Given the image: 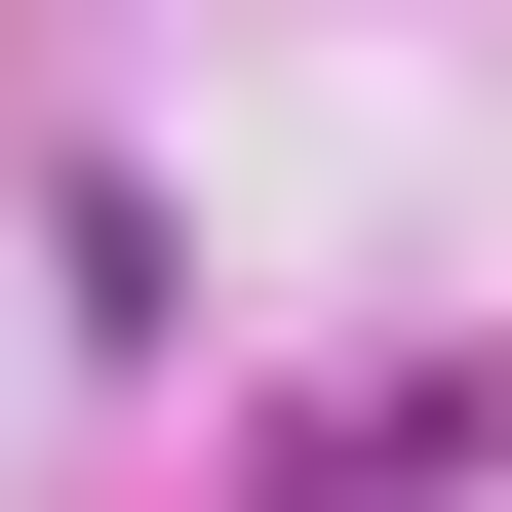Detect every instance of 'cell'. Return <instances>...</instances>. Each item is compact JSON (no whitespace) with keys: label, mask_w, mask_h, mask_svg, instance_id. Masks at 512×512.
<instances>
[{"label":"cell","mask_w":512,"mask_h":512,"mask_svg":"<svg viewBox=\"0 0 512 512\" xmlns=\"http://www.w3.org/2000/svg\"><path fill=\"white\" fill-rule=\"evenodd\" d=\"M473 473H512V355H355L237 434V512H473Z\"/></svg>","instance_id":"cell-1"}]
</instances>
